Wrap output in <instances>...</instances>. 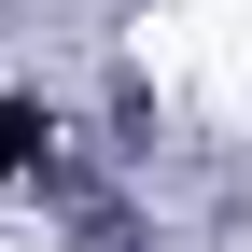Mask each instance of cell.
Wrapping results in <instances>:
<instances>
[{
	"label": "cell",
	"instance_id": "6da1fadb",
	"mask_svg": "<svg viewBox=\"0 0 252 252\" xmlns=\"http://www.w3.org/2000/svg\"><path fill=\"white\" fill-rule=\"evenodd\" d=\"M28 154H42V112H14V98H0V168H28Z\"/></svg>",
	"mask_w": 252,
	"mask_h": 252
}]
</instances>
